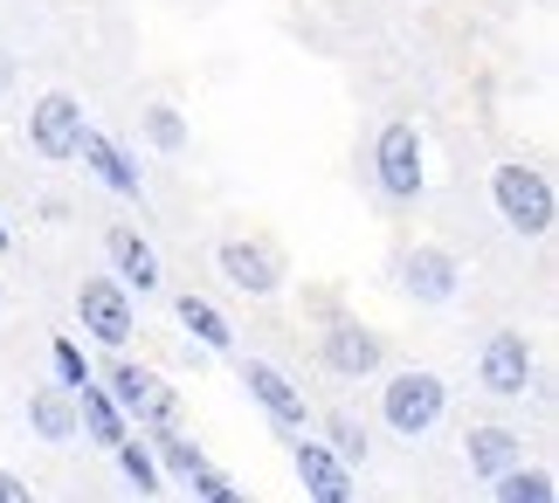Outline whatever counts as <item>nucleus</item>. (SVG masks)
<instances>
[{"label":"nucleus","instance_id":"1","mask_svg":"<svg viewBox=\"0 0 559 503\" xmlns=\"http://www.w3.org/2000/svg\"><path fill=\"white\" fill-rule=\"evenodd\" d=\"M449 421V380L428 373V366H407L380 386V428L394 434V442H428Z\"/></svg>","mask_w":559,"mask_h":503},{"label":"nucleus","instance_id":"2","mask_svg":"<svg viewBox=\"0 0 559 503\" xmlns=\"http://www.w3.org/2000/svg\"><path fill=\"white\" fill-rule=\"evenodd\" d=\"M490 201H498V221L519 235V242H546V235H552L559 193H552V180H546V166L504 159L498 172H490Z\"/></svg>","mask_w":559,"mask_h":503},{"label":"nucleus","instance_id":"3","mask_svg":"<svg viewBox=\"0 0 559 503\" xmlns=\"http://www.w3.org/2000/svg\"><path fill=\"white\" fill-rule=\"evenodd\" d=\"M373 187L380 201L394 207H415L421 187H428V145H421V124L415 118H386L380 139H373Z\"/></svg>","mask_w":559,"mask_h":503},{"label":"nucleus","instance_id":"4","mask_svg":"<svg viewBox=\"0 0 559 503\" xmlns=\"http://www.w3.org/2000/svg\"><path fill=\"white\" fill-rule=\"evenodd\" d=\"M76 324H83L91 345L118 352V345H132V332H139V297L124 290L118 276H83L76 283Z\"/></svg>","mask_w":559,"mask_h":503},{"label":"nucleus","instance_id":"5","mask_svg":"<svg viewBox=\"0 0 559 503\" xmlns=\"http://www.w3.org/2000/svg\"><path fill=\"white\" fill-rule=\"evenodd\" d=\"M83 97L76 91H41L28 104V124H21V139H28V152L41 166H70L76 159V139H83Z\"/></svg>","mask_w":559,"mask_h":503},{"label":"nucleus","instance_id":"6","mask_svg":"<svg viewBox=\"0 0 559 503\" xmlns=\"http://www.w3.org/2000/svg\"><path fill=\"white\" fill-rule=\"evenodd\" d=\"M394 283H401L407 303H421V311H449V303L463 297V262L449 255L442 242H415L394 262Z\"/></svg>","mask_w":559,"mask_h":503},{"label":"nucleus","instance_id":"7","mask_svg":"<svg viewBox=\"0 0 559 503\" xmlns=\"http://www.w3.org/2000/svg\"><path fill=\"white\" fill-rule=\"evenodd\" d=\"M477 386L490 400H525L539 386V352H532L525 332H490L477 345Z\"/></svg>","mask_w":559,"mask_h":503},{"label":"nucleus","instance_id":"8","mask_svg":"<svg viewBox=\"0 0 559 503\" xmlns=\"http://www.w3.org/2000/svg\"><path fill=\"white\" fill-rule=\"evenodd\" d=\"M290 469H297V490L318 496V503H353L359 496V476L353 463L338 455L325 434H305V428H290Z\"/></svg>","mask_w":559,"mask_h":503},{"label":"nucleus","instance_id":"9","mask_svg":"<svg viewBox=\"0 0 559 503\" xmlns=\"http://www.w3.org/2000/svg\"><path fill=\"white\" fill-rule=\"evenodd\" d=\"M318 359H325L332 380L359 386V380H373L380 366H386V338L373 332V324H359V318H332L325 338H318Z\"/></svg>","mask_w":559,"mask_h":503},{"label":"nucleus","instance_id":"10","mask_svg":"<svg viewBox=\"0 0 559 503\" xmlns=\"http://www.w3.org/2000/svg\"><path fill=\"white\" fill-rule=\"evenodd\" d=\"M214 270L242 297H284V255H276L263 235H228V242L214 249Z\"/></svg>","mask_w":559,"mask_h":503},{"label":"nucleus","instance_id":"11","mask_svg":"<svg viewBox=\"0 0 559 503\" xmlns=\"http://www.w3.org/2000/svg\"><path fill=\"white\" fill-rule=\"evenodd\" d=\"M104 255H111V276H118V283H124V290H132L139 303L166 290V270H159V249H153V242H145V235H139L132 221H111V228H104Z\"/></svg>","mask_w":559,"mask_h":503},{"label":"nucleus","instance_id":"12","mask_svg":"<svg viewBox=\"0 0 559 503\" xmlns=\"http://www.w3.org/2000/svg\"><path fill=\"white\" fill-rule=\"evenodd\" d=\"M76 159L83 172L104 187V193H118V201H139L145 207V180H139V159L124 152L111 131H97V124H83V139H76Z\"/></svg>","mask_w":559,"mask_h":503},{"label":"nucleus","instance_id":"13","mask_svg":"<svg viewBox=\"0 0 559 503\" xmlns=\"http://www.w3.org/2000/svg\"><path fill=\"white\" fill-rule=\"evenodd\" d=\"M235 380H242V393H249V400L263 407V414H270V421L284 428V434L311 421V400L290 386V373H276L270 359H242V366H235Z\"/></svg>","mask_w":559,"mask_h":503},{"label":"nucleus","instance_id":"14","mask_svg":"<svg viewBox=\"0 0 559 503\" xmlns=\"http://www.w3.org/2000/svg\"><path fill=\"white\" fill-rule=\"evenodd\" d=\"M21 421H28V434L35 442H49V448H62V442H76V400H70V386H28V407H21Z\"/></svg>","mask_w":559,"mask_h":503},{"label":"nucleus","instance_id":"15","mask_svg":"<svg viewBox=\"0 0 559 503\" xmlns=\"http://www.w3.org/2000/svg\"><path fill=\"white\" fill-rule=\"evenodd\" d=\"M463 463H469V476H504L511 463H525V434H511V428H498V421H477L463 434Z\"/></svg>","mask_w":559,"mask_h":503},{"label":"nucleus","instance_id":"16","mask_svg":"<svg viewBox=\"0 0 559 503\" xmlns=\"http://www.w3.org/2000/svg\"><path fill=\"white\" fill-rule=\"evenodd\" d=\"M70 400H76V434H91L97 448H111L118 434L132 428V421H124V407L111 400V386H104V380H83V386H70Z\"/></svg>","mask_w":559,"mask_h":503},{"label":"nucleus","instance_id":"17","mask_svg":"<svg viewBox=\"0 0 559 503\" xmlns=\"http://www.w3.org/2000/svg\"><path fill=\"white\" fill-rule=\"evenodd\" d=\"M174 318H180V332H187L193 345H207V352H235V332H228V318L214 311L207 297L180 290V297H174Z\"/></svg>","mask_w":559,"mask_h":503},{"label":"nucleus","instance_id":"18","mask_svg":"<svg viewBox=\"0 0 559 503\" xmlns=\"http://www.w3.org/2000/svg\"><path fill=\"white\" fill-rule=\"evenodd\" d=\"M111 455H118V476H124V483H132L139 496H159V490H166V476H159V455H153V442H145V434H132V428H124L118 442H111Z\"/></svg>","mask_w":559,"mask_h":503},{"label":"nucleus","instance_id":"19","mask_svg":"<svg viewBox=\"0 0 559 503\" xmlns=\"http://www.w3.org/2000/svg\"><path fill=\"white\" fill-rule=\"evenodd\" d=\"M104 386H111V400L124 407V421H132V414H139L145 400H153V393H159L166 380L153 373V366H139V359H111V366H104Z\"/></svg>","mask_w":559,"mask_h":503},{"label":"nucleus","instance_id":"20","mask_svg":"<svg viewBox=\"0 0 559 503\" xmlns=\"http://www.w3.org/2000/svg\"><path fill=\"white\" fill-rule=\"evenodd\" d=\"M490 496L498 503H559V483H552V469L511 463L504 476H490Z\"/></svg>","mask_w":559,"mask_h":503},{"label":"nucleus","instance_id":"21","mask_svg":"<svg viewBox=\"0 0 559 503\" xmlns=\"http://www.w3.org/2000/svg\"><path fill=\"white\" fill-rule=\"evenodd\" d=\"M139 139L153 145V152H166V159H180V152H187V118H180V104L153 97V104L139 111Z\"/></svg>","mask_w":559,"mask_h":503},{"label":"nucleus","instance_id":"22","mask_svg":"<svg viewBox=\"0 0 559 503\" xmlns=\"http://www.w3.org/2000/svg\"><path fill=\"white\" fill-rule=\"evenodd\" d=\"M325 442H332L338 455H346L353 469L373 455V434H367V421H359V414H346V407H332V414H325Z\"/></svg>","mask_w":559,"mask_h":503},{"label":"nucleus","instance_id":"23","mask_svg":"<svg viewBox=\"0 0 559 503\" xmlns=\"http://www.w3.org/2000/svg\"><path fill=\"white\" fill-rule=\"evenodd\" d=\"M132 421H139L145 434H153V442H159V434H174V428H180V393H174V386H159L153 400H145V407L132 414Z\"/></svg>","mask_w":559,"mask_h":503},{"label":"nucleus","instance_id":"24","mask_svg":"<svg viewBox=\"0 0 559 503\" xmlns=\"http://www.w3.org/2000/svg\"><path fill=\"white\" fill-rule=\"evenodd\" d=\"M49 373H56V386H83V380H91V359H83L76 338H49Z\"/></svg>","mask_w":559,"mask_h":503},{"label":"nucleus","instance_id":"25","mask_svg":"<svg viewBox=\"0 0 559 503\" xmlns=\"http://www.w3.org/2000/svg\"><path fill=\"white\" fill-rule=\"evenodd\" d=\"M187 490H193V496H201V503H235V496H242V490H235V483H228V476H222V469H207V463H201V469H193V476H187Z\"/></svg>","mask_w":559,"mask_h":503},{"label":"nucleus","instance_id":"26","mask_svg":"<svg viewBox=\"0 0 559 503\" xmlns=\"http://www.w3.org/2000/svg\"><path fill=\"white\" fill-rule=\"evenodd\" d=\"M28 476H14V469H0V503H28Z\"/></svg>","mask_w":559,"mask_h":503},{"label":"nucleus","instance_id":"27","mask_svg":"<svg viewBox=\"0 0 559 503\" xmlns=\"http://www.w3.org/2000/svg\"><path fill=\"white\" fill-rule=\"evenodd\" d=\"M8 83H14V56L0 49V91H8Z\"/></svg>","mask_w":559,"mask_h":503},{"label":"nucleus","instance_id":"28","mask_svg":"<svg viewBox=\"0 0 559 503\" xmlns=\"http://www.w3.org/2000/svg\"><path fill=\"white\" fill-rule=\"evenodd\" d=\"M0 249H14V235H8V221H0Z\"/></svg>","mask_w":559,"mask_h":503}]
</instances>
